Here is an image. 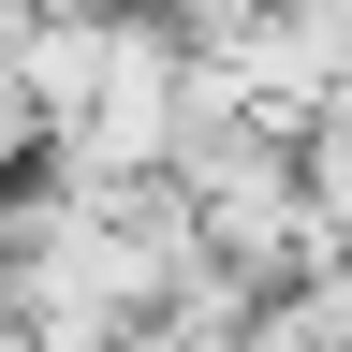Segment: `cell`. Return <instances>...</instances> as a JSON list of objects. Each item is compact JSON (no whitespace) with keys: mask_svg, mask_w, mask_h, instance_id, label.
Listing matches in <instances>:
<instances>
[{"mask_svg":"<svg viewBox=\"0 0 352 352\" xmlns=\"http://www.w3.org/2000/svg\"><path fill=\"white\" fill-rule=\"evenodd\" d=\"M294 147H308V206H323V235L352 250V103H323V118L294 132Z\"/></svg>","mask_w":352,"mask_h":352,"instance_id":"6da1fadb","label":"cell"},{"mask_svg":"<svg viewBox=\"0 0 352 352\" xmlns=\"http://www.w3.org/2000/svg\"><path fill=\"white\" fill-rule=\"evenodd\" d=\"M191 30H250V15H279V0H176Z\"/></svg>","mask_w":352,"mask_h":352,"instance_id":"7a4b0ae2","label":"cell"}]
</instances>
